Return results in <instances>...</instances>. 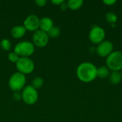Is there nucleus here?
Returning a JSON list of instances; mask_svg holds the SVG:
<instances>
[{
  "instance_id": "8",
  "label": "nucleus",
  "mask_w": 122,
  "mask_h": 122,
  "mask_svg": "<svg viewBox=\"0 0 122 122\" xmlns=\"http://www.w3.org/2000/svg\"><path fill=\"white\" fill-rule=\"evenodd\" d=\"M40 25V19L36 14H29L28 15L23 23V26L25 27L26 31H35L39 29Z\"/></svg>"
},
{
  "instance_id": "11",
  "label": "nucleus",
  "mask_w": 122,
  "mask_h": 122,
  "mask_svg": "<svg viewBox=\"0 0 122 122\" xmlns=\"http://www.w3.org/2000/svg\"><path fill=\"white\" fill-rule=\"evenodd\" d=\"M53 26H54V22L50 17L44 16L41 19H40L39 29L47 33Z\"/></svg>"
},
{
  "instance_id": "1",
  "label": "nucleus",
  "mask_w": 122,
  "mask_h": 122,
  "mask_svg": "<svg viewBox=\"0 0 122 122\" xmlns=\"http://www.w3.org/2000/svg\"><path fill=\"white\" fill-rule=\"evenodd\" d=\"M97 68L90 62H83L76 69V76L83 82L89 83L94 81L97 76Z\"/></svg>"
},
{
  "instance_id": "7",
  "label": "nucleus",
  "mask_w": 122,
  "mask_h": 122,
  "mask_svg": "<svg viewBox=\"0 0 122 122\" xmlns=\"http://www.w3.org/2000/svg\"><path fill=\"white\" fill-rule=\"evenodd\" d=\"M49 37L46 32L38 29L35 31L32 35V43L35 46L43 48L45 47L49 43Z\"/></svg>"
},
{
  "instance_id": "4",
  "label": "nucleus",
  "mask_w": 122,
  "mask_h": 122,
  "mask_svg": "<svg viewBox=\"0 0 122 122\" xmlns=\"http://www.w3.org/2000/svg\"><path fill=\"white\" fill-rule=\"evenodd\" d=\"M39 99V93L31 85L26 86L21 92V99L27 105L34 104Z\"/></svg>"
},
{
  "instance_id": "3",
  "label": "nucleus",
  "mask_w": 122,
  "mask_h": 122,
  "mask_svg": "<svg viewBox=\"0 0 122 122\" xmlns=\"http://www.w3.org/2000/svg\"><path fill=\"white\" fill-rule=\"evenodd\" d=\"M35 51V46L34 44L29 41H22L18 42L14 48V52H15L19 57H29Z\"/></svg>"
},
{
  "instance_id": "21",
  "label": "nucleus",
  "mask_w": 122,
  "mask_h": 122,
  "mask_svg": "<svg viewBox=\"0 0 122 122\" xmlns=\"http://www.w3.org/2000/svg\"><path fill=\"white\" fill-rule=\"evenodd\" d=\"M13 98L14 99L19 101L20 99H21V92H15L13 93Z\"/></svg>"
},
{
  "instance_id": "22",
  "label": "nucleus",
  "mask_w": 122,
  "mask_h": 122,
  "mask_svg": "<svg viewBox=\"0 0 122 122\" xmlns=\"http://www.w3.org/2000/svg\"><path fill=\"white\" fill-rule=\"evenodd\" d=\"M47 3V1L46 0H36L35 1V4H36V6H44Z\"/></svg>"
},
{
  "instance_id": "14",
  "label": "nucleus",
  "mask_w": 122,
  "mask_h": 122,
  "mask_svg": "<svg viewBox=\"0 0 122 122\" xmlns=\"http://www.w3.org/2000/svg\"><path fill=\"white\" fill-rule=\"evenodd\" d=\"M122 80V75L119 71H114L111 74H109V81L113 84H118Z\"/></svg>"
},
{
  "instance_id": "15",
  "label": "nucleus",
  "mask_w": 122,
  "mask_h": 122,
  "mask_svg": "<svg viewBox=\"0 0 122 122\" xmlns=\"http://www.w3.org/2000/svg\"><path fill=\"white\" fill-rule=\"evenodd\" d=\"M97 76L99 78L104 79L109 76V69L106 66H101L97 69Z\"/></svg>"
},
{
  "instance_id": "10",
  "label": "nucleus",
  "mask_w": 122,
  "mask_h": 122,
  "mask_svg": "<svg viewBox=\"0 0 122 122\" xmlns=\"http://www.w3.org/2000/svg\"><path fill=\"white\" fill-rule=\"evenodd\" d=\"M112 50L113 44L109 41H103L98 45L97 48V52L98 55L102 57L108 56L112 53Z\"/></svg>"
},
{
  "instance_id": "9",
  "label": "nucleus",
  "mask_w": 122,
  "mask_h": 122,
  "mask_svg": "<svg viewBox=\"0 0 122 122\" xmlns=\"http://www.w3.org/2000/svg\"><path fill=\"white\" fill-rule=\"evenodd\" d=\"M89 37L90 41L93 44H100L102 43L105 38V31L103 28L95 26H94L89 34Z\"/></svg>"
},
{
  "instance_id": "13",
  "label": "nucleus",
  "mask_w": 122,
  "mask_h": 122,
  "mask_svg": "<svg viewBox=\"0 0 122 122\" xmlns=\"http://www.w3.org/2000/svg\"><path fill=\"white\" fill-rule=\"evenodd\" d=\"M68 8H69L71 10H77L84 4V1L82 0H69L67 2Z\"/></svg>"
},
{
  "instance_id": "16",
  "label": "nucleus",
  "mask_w": 122,
  "mask_h": 122,
  "mask_svg": "<svg viewBox=\"0 0 122 122\" xmlns=\"http://www.w3.org/2000/svg\"><path fill=\"white\" fill-rule=\"evenodd\" d=\"M44 79L40 76H37L33 79L31 82V86H34L36 89H38L41 88L44 86Z\"/></svg>"
},
{
  "instance_id": "2",
  "label": "nucleus",
  "mask_w": 122,
  "mask_h": 122,
  "mask_svg": "<svg viewBox=\"0 0 122 122\" xmlns=\"http://www.w3.org/2000/svg\"><path fill=\"white\" fill-rule=\"evenodd\" d=\"M26 76L19 71L14 73L8 81L9 87L14 92H20L26 86Z\"/></svg>"
},
{
  "instance_id": "12",
  "label": "nucleus",
  "mask_w": 122,
  "mask_h": 122,
  "mask_svg": "<svg viewBox=\"0 0 122 122\" xmlns=\"http://www.w3.org/2000/svg\"><path fill=\"white\" fill-rule=\"evenodd\" d=\"M26 32V29L23 25H16L14 26L11 29V35L14 39H21L22 38Z\"/></svg>"
},
{
  "instance_id": "25",
  "label": "nucleus",
  "mask_w": 122,
  "mask_h": 122,
  "mask_svg": "<svg viewBox=\"0 0 122 122\" xmlns=\"http://www.w3.org/2000/svg\"><path fill=\"white\" fill-rule=\"evenodd\" d=\"M104 3L107 5L111 6V5H113L114 4H115L116 1L115 0H105V1H104Z\"/></svg>"
},
{
  "instance_id": "6",
  "label": "nucleus",
  "mask_w": 122,
  "mask_h": 122,
  "mask_svg": "<svg viewBox=\"0 0 122 122\" xmlns=\"http://www.w3.org/2000/svg\"><path fill=\"white\" fill-rule=\"evenodd\" d=\"M107 68L113 71H119L122 69V52L119 51H114L107 58Z\"/></svg>"
},
{
  "instance_id": "20",
  "label": "nucleus",
  "mask_w": 122,
  "mask_h": 122,
  "mask_svg": "<svg viewBox=\"0 0 122 122\" xmlns=\"http://www.w3.org/2000/svg\"><path fill=\"white\" fill-rule=\"evenodd\" d=\"M19 58H20V57H19L15 52H14V51H11V52H9V54H8V59H9L11 62L14 63V64H16V63L17 62V61L19 60Z\"/></svg>"
},
{
  "instance_id": "17",
  "label": "nucleus",
  "mask_w": 122,
  "mask_h": 122,
  "mask_svg": "<svg viewBox=\"0 0 122 122\" xmlns=\"http://www.w3.org/2000/svg\"><path fill=\"white\" fill-rule=\"evenodd\" d=\"M47 34H48L49 38H56V37L59 36V35L61 34V29L59 26H54L47 32Z\"/></svg>"
},
{
  "instance_id": "5",
  "label": "nucleus",
  "mask_w": 122,
  "mask_h": 122,
  "mask_svg": "<svg viewBox=\"0 0 122 122\" xmlns=\"http://www.w3.org/2000/svg\"><path fill=\"white\" fill-rule=\"evenodd\" d=\"M19 72L26 75L32 73L34 70V62L29 57H20L15 64Z\"/></svg>"
},
{
  "instance_id": "19",
  "label": "nucleus",
  "mask_w": 122,
  "mask_h": 122,
  "mask_svg": "<svg viewBox=\"0 0 122 122\" xmlns=\"http://www.w3.org/2000/svg\"><path fill=\"white\" fill-rule=\"evenodd\" d=\"M106 19L109 24H114L117 21V16L113 12H108L106 14Z\"/></svg>"
},
{
  "instance_id": "26",
  "label": "nucleus",
  "mask_w": 122,
  "mask_h": 122,
  "mask_svg": "<svg viewBox=\"0 0 122 122\" xmlns=\"http://www.w3.org/2000/svg\"><path fill=\"white\" fill-rule=\"evenodd\" d=\"M121 75H122V73H121Z\"/></svg>"
},
{
  "instance_id": "23",
  "label": "nucleus",
  "mask_w": 122,
  "mask_h": 122,
  "mask_svg": "<svg viewBox=\"0 0 122 122\" xmlns=\"http://www.w3.org/2000/svg\"><path fill=\"white\" fill-rule=\"evenodd\" d=\"M60 9H61V10H62V11H66L67 9H68V6H67V3H66L65 1L64 2H63L60 6Z\"/></svg>"
},
{
  "instance_id": "18",
  "label": "nucleus",
  "mask_w": 122,
  "mask_h": 122,
  "mask_svg": "<svg viewBox=\"0 0 122 122\" xmlns=\"http://www.w3.org/2000/svg\"><path fill=\"white\" fill-rule=\"evenodd\" d=\"M0 46L3 50H4L6 51H9L11 48V43L9 39L4 38V39H1V41L0 42Z\"/></svg>"
},
{
  "instance_id": "24",
  "label": "nucleus",
  "mask_w": 122,
  "mask_h": 122,
  "mask_svg": "<svg viewBox=\"0 0 122 122\" xmlns=\"http://www.w3.org/2000/svg\"><path fill=\"white\" fill-rule=\"evenodd\" d=\"M63 2H64V0H52L51 1V3L55 4V5H57V6H60Z\"/></svg>"
}]
</instances>
